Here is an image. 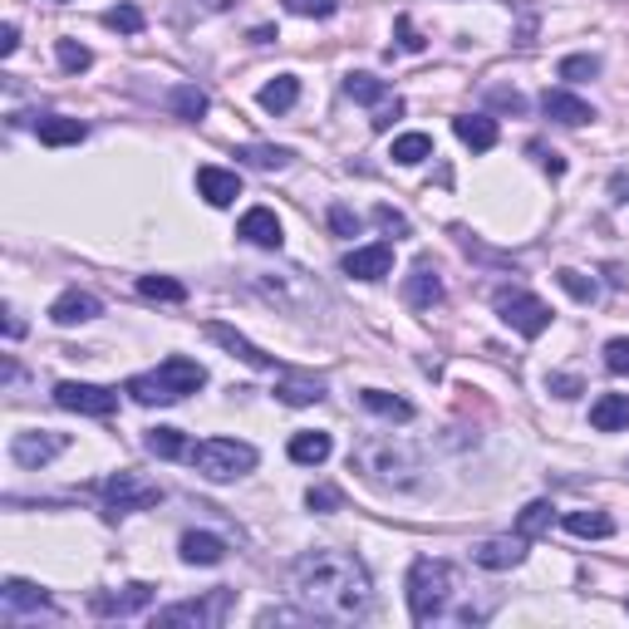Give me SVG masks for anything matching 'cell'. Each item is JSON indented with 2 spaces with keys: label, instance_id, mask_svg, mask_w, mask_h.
<instances>
[{
  "label": "cell",
  "instance_id": "9c48e42d",
  "mask_svg": "<svg viewBox=\"0 0 629 629\" xmlns=\"http://www.w3.org/2000/svg\"><path fill=\"white\" fill-rule=\"evenodd\" d=\"M55 403L69 413H84V418H108L118 408V389L108 383H84V379H64L55 383Z\"/></svg>",
  "mask_w": 629,
  "mask_h": 629
},
{
  "label": "cell",
  "instance_id": "7dc6e473",
  "mask_svg": "<svg viewBox=\"0 0 629 629\" xmlns=\"http://www.w3.org/2000/svg\"><path fill=\"white\" fill-rule=\"evenodd\" d=\"M487 104H491V108H507V114H526V98H521L517 88H491Z\"/></svg>",
  "mask_w": 629,
  "mask_h": 629
},
{
  "label": "cell",
  "instance_id": "5bb4252c",
  "mask_svg": "<svg viewBox=\"0 0 629 629\" xmlns=\"http://www.w3.org/2000/svg\"><path fill=\"white\" fill-rule=\"evenodd\" d=\"M344 275H354V281H383V275H393V246L389 241L354 246L344 256Z\"/></svg>",
  "mask_w": 629,
  "mask_h": 629
},
{
  "label": "cell",
  "instance_id": "4316f807",
  "mask_svg": "<svg viewBox=\"0 0 629 629\" xmlns=\"http://www.w3.org/2000/svg\"><path fill=\"white\" fill-rule=\"evenodd\" d=\"M330 432H295L290 438V462H300V467H320V462H330Z\"/></svg>",
  "mask_w": 629,
  "mask_h": 629
},
{
  "label": "cell",
  "instance_id": "ab89813d",
  "mask_svg": "<svg viewBox=\"0 0 629 629\" xmlns=\"http://www.w3.org/2000/svg\"><path fill=\"white\" fill-rule=\"evenodd\" d=\"M556 281H560V290H566L570 300H580V305H590L600 295L595 281H590V275H580V271H570V265H566V271H556Z\"/></svg>",
  "mask_w": 629,
  "mask_h": 629
},
{
  "label": "cell",
  "instance_id": "d6986e66",
  "mask_svg": "<svg viewBox=\"0 0 629 629\" xmlns=\"http://www.w3.org/2000/svg\"><path fill=\"white\" fill-rule=\"evenodd\" d=\"M403 300H408L413 310H432V305L442 300V281L428 261H418L408 275H403Z\"/></svg>",
  "mask_w": 629,
  "mask_h": 629
},
{
  "label": "cell",
  "instance_id": "5b68a950",
  "mask_svg": "<svg viewBox=\"0 0 629 629\" xmlns=\"http://www.w3.org/2000/svg\"><path fill=\"white\" fill-rule=\"evenodd\" d=\"M187 462H192L206 482H232V477H246L261 458H256V448L241 438H202L187 448Z\"/></svg>",
  "mask_w": 629,
  "mask_h": 629
},
{
  "label": "cell",
  "instance_id": "ac0fdd59",
  "mask_svg": "<svg viewBox=\"0 0 629 629\" xmlns=\"http://www.w3.org/2000/svg\"><path fill=\"white\" fill-rule=\"evenodd\" d=\"M104 314V305H98V295H88V290H64V295H55V305H49V320L55 324H84V320H98Z\"/></svg>",
  "mask_w": 629,
  "mask_h": 629
},
{
  "label": "cell",
  "instance_id": "30bf717a",
  "mask_svg": "<svg viewBox=\"0 0 629 629\" xmlns=\"http://www.w3.org/2000/svg\"><path fill=\"white\" fill-rule=\"evenodd\" d=\"M153 595H157V585L133 580V585H123V590H94L88 609H94L98 619H123V615H138V609L153 605Z\"/></svg>",
  "mask_w": 629,
  "mask_h": 629
},
{
  "label": "cell",
  "instance_id": "4dcf8cb0",
  "mask_svg": "<svg viewBox=\"0 0 629 629\" xmlns=\"http://www.w3.org/2000/svg\"><path fill=\"white\" fill-rule=\"evenodd\" d=\"M344 94L354 98V104H369V108H379V104H389V84H383L379 74H349L344 79Z\"/></svg>",
  "mask_w": 629,
  "mask_h": 629
},
{
  "label": "cell",
  "instance_id": "f907efd6",
  "mask_svg": "<svg viewBox=\"0 0 629 629\" xmlns=\"http://www.w3.org/2000/svg\"><path fill=\"white\" fill-rule=\"evenodd\" d=\"M373 216H379V226H389V232H408V222H403V216L399 212H393V206H379V212H373Z\"/></svg>",
  "mask_w": 629,
  "mask_h": 629
},
{
  "label": "cell",
  "instance_id": "f1b7e54d",
  "mask_svg": "<svg viewBox=\"0 0 629 629\" xmlns=\"http://www.w3.org/2000/svg\"><path fill=\"white\" fill-rule=\"evenodd\" d=\"M359 403H364L369 413H379V418H393V423H408V418H413V403H408V399H399V393L364 389V393H359Z\"/></svg>",
  "mask_w": 629,
  "mask_h": 629
},
{
  "label": "cell",
  "instance_id": "7c38bea8",
  "mask_svg": "<svg viewBox=\"0 0 629 629\" xmlns=\"http://www.w3.org/2000/svg\"><path fill=\"white\" fill-rule=\"evenodd\" d=\"M0 605H5L10 619H20V615H55V600H49L35 580H20V575H10L5 585H0Z\"/></svg>",
  "mask_w": 629,
  "mask_h": 629
},
{
  "label": "cell",
  "instance_id": "bcb514c9",
  "mask_svg": "<svg viewBox=\"0 0 629 629\" xmlns=\"http://www.w3.org/2000/svg\"><path fill=\"white\" fill-rule=\"evenodd\" d=\"M393 29H399V45L408 49V55H418V49L428 45V39H423L418 29H413V15H399V20H393Z\"/></svg>",
  "mask_w": 629,
  "mask_h": 629
},
{
  "label": "cell",
  "instance_id": "d590c367",
  "mask_svg": "<svg viewBox=\"0 0 629 629\" xmlns=\"http://www.w3.org/2000/svg\"><path fill=\"white\" fill-rule=\"evenodd\" d=\"M550 521H556V507H550V501H526L517 517V531L521 536H536V531H546Z\"/></svg>",
  "mask_w": 629,
  "mask_h": 629
},
{
  "label": "cell",
  "instance_id": "1f68e13d",
  "mask_svg": "<svg viewBox=\"0 0 629 629\" xmlns=\"http://www.w3.org/2000/svg\"><path fill=\"white\" fill-rule=\"evenodd\" d=\"M393 163L399 167H418V163H428L432 157V138L428 133H399L393 138Z\"/></svg>",
  "mask_w": 629,
  "mask_h": 629
},
{
  "label": "cell",
  "instance_id": "9a60e30c",
  "mask_svg": "<svg viewBox=\"0 0 629 629\" xmlns=\"http://www.w3.org/2000/svg\"><path fill=\"white\" fill-rule=\"evenodd\" d=\"M541 114L556 118V123H566V128L595 123V108H590L580 94H570V88H546V94H541Z\"/></svg>",
  "mask_w": 629,
  "mask_h": 629
},
{
  "label": "cell",
  "instance_id": "681fc988",
  "mask_svg": "<svg viewBox=\"0 0 629 629\" xmlns=\"http://www.w3.org/2000/svg\"><path fill=\"white\" fill-rule=\"evenodd\" d=\"M399 114H403V104H399V98H389V104H379V114H373V128H389Z\"/></svg>",
  "mask_w": 629,
  "mask_h": 629
},
{
  "label": "cell",
  "instance_id": "7bdbcfd3",
  "mask_svg": "<svg viewBox=\"0 0 629 629\" xmlns=\"http://www.w3.org/2000/svg\"><path fill=\"white\" fill-rule=\"evenodd\" d=\"M305 507H310V511H340L344 497L334 487H310V491H305Z\"/></svg>",
  "mask_w": 629,
  "mask_h": 629
},
{
  "label": "cell",
  "instance_id": "52a82bcc",
  "mask_svg": "<svg viewBox=\"0 0 629 629\" xmlns=\"http://www.w3.org/2000/svg\"><path fill=\"white\" fill-rule=\"evenodd\" d=\"M497 314H501V324H511V330L521 334V340H536V334L550 330V305L531 290H501Z\"/></svg>",
  "mask_w": 629,
  "mask_h": 629
},
{
  "label": "cell",
  "instance_id": "f5cc1de1",
  "mask_svg": "<svg viewBox=\"0 0 629 629\" xmlns=\"http://www.w3.org/2000/svg\"><path fill=\"white\" fill-rule=\"evenodd\" d=\"M541 167H546L550 177H560V173H566V157H560V153H541Z\"/></svg>",
  "mask_w": 629,
  "mask_h": 629
},
{
  "label": "cell",
  "instance_id": "ffe728a7",
  "mask_svg": "<svg viewBox=\"0 0 629 629\" xmlns=\"http://www.w3.org/2000/svg\"><path fill=\"white\" fill-rule=\"evenodd\" d=\"M197 192L206 197V206H232L241 197V177L226 167H197Z\"/></svg>",
  "mask_w": 629,
  "mask_h": 629
},
{
  "label": "cell",
  "instance_id": "60d3db41",
  "mask_svg": "<svg viewBox=\"0 0 629 629\" xmlns=\"http://www.w3.org/2000/svg\"><path fill=\"white\" fill-rule=\"evenodd\" d=\"M290 15H305V20H330L340 15V0H285Z\"/></svg>",
  "mask_w": 629,
  "mask_h": 629
},
{
  "label": "cell",
  "instance_id": "7402d4cb",
  "mask_svg": "<svg viewBox=\"0 0 629 629\" xmlns=\"http://www.w3.org/2000/svg\"><path fill=\"white\" fill-rule=\"evenodd\" d=\"M35 133H39V143H45V147H69V143H84L88 123L64 118V114H39L35 118Z\"/></svg>",
  "mask_w": 629,
  "mask_h": 629
},
{
  "label": "cell",
  "instance_id": "836d02e7",
  "mask_svg": "<svg viewBox=\"0 0 629 629\" xmlns=\"http://www.w3.org/2000/svg\"><path fill=\"white\" fill-rule=\"evenodd\" d=\"M173 114L177 118H187V123H202V114H206V94L197 84H177L173 88Z\"/></svg>",
  "mask_w": 629,
  "mask_h": 629
},
{
  "label": "cell",
  "instance_id": "6f0895ef",
  "mask_svg": "<svg viewBox=\"0 0 629 629\" xmlns=\"http://www.w3.org/2000/svg\"><path fill=\"white\" fill-rule=\"evenodd\" d=\"M202 5H206V10H232L236 0H202Z\"/></svg>",
  "mask_w": 629,
  "mask_h": 629
},
{
  "label": "cell",
  "instance_id": "ee69618b",
  "mask_svg": "<svg viewBox=\"0 0 629 629\" xmlns=\"http://www.w3.org/2000/svg\"><path fill=\"white\" fill-rule=\"evenodd\" d=\"M546 389L556 393V399H580V393H585V383H580L575 373H550V379H546Z\"/></svg>",
  "mask_w": 629,
  "mask_h": 629
},
{
  "label": "cell",
  "instance_id": "74e56055",
  "mask_svg": "<svg viewBox=\"0 0 629 629\" xmlns=\"http://www.w3.org/2000/svg\"><path fill=\"white\" fill-rule=\"evenodd\" d=\"M104 25L118 29V35H143V10L128 5V0H123V5H114V10L104 15Z\"/></svg>",
  "mask_w": 629,
  "mask_h": 629
},
{
  "label": "cell",
  "instance_id": "db71d44e",
  "mask_svg": "<svg viewBox=\"0 0 629 629\" xmlns=\"http://www.w3.org/2000/svg\"><path fill=\"white\" fill-rule=\"evenodd\" d=\"M5 334H10V340H20V334H25V320H20L15 310H5Z\"/></svg>",
  "mask_w": 629,
  "mask_h": 629
},
{
  "label": "cell",
  "instance_id": "e0dca14e",
  "mask_svg": "<svg viewBox=\"0 0 629 629\" xmlns=\"http://www.w3.org/2000/svg\"><path fill=\"white\" fill-rule=\"evenodd\" d=\"M206 340H212V344H222V349H226V354H236V359H246V364H251V369H275V359H271V354H265V349H256V344L246 340L241 330H232V324H222V320H212V324H206Z\"/></svg>",
  "mask_w": 629,
  "mask_h": 629
},
{
  "label": "cell",
  "instance_id": "603a6c76",
  "mask_svg": "<svg viewBox=\"0 0 629 629\" xmlns=\"http://www.w3.org/2000/svg\"><path fill=\"white\" fill-rule=\"evenodd\" d=\"M275 399L290 403V408H310V403L324 399V379H314V373H281L275 379Z\"/></svg>",
  "mask_w": 629,
  "mask_h": 629
},
{
  "label": "cell",
  "instance_id": "4fadbf2b",
  "mask_svg": "<svg viewBox=\"0 0 629 629\" xmlns=\"http://www.w3.org/2000/svg\"><path fill=\"white\" fill-rule=\"evenodd\" d=\"M526 541L531 536H487V541H477L472 546V566H482V570H511V566H521L526 560Z\"/></svg>",
  "mask_w": 629,
  "mask_h": 629
},
{
  "label": "cell",
  "instance_id": "2e32d148",
  "mask_svg": "<svg viewBox=\"0 0 629 629\" xmlns=\"http://www.w3.org/2000/svg\"><path fill=\"white\" fill-rule=\"evenodd\" d=\"M236 236L251 246H261V251H281L285 232H281V216L271 212V206H251V212L241 216V226H236Z\"/></svg>",
  "mask_w": 629,
  "mask_h": 629
},
{
  "label": "cell",
  "instance_id": "3957f363",
  "mask_svg": "<svg viewBox=\"0 0 629 629\" xmlns=\"http://www.w3.org/2000/svg\"><path fill=\"white\" fill-rule=\"evenodd\" d=\"M206 383V369L197 359H182V354H173V359H163L157 369L147 373H133V379L123 383V393L133 403H143V408H157V403H182L187 393H197Z\"/></svg>",
  "mask_w": 629,
  "mask_h": 629
},
{
  "label": "cell",
  "instance_id": "9f6ffc18",
  "mask_svg": "<svg viewBox=\"0 0 629 629\" xmlns=\"http://www.w3.org/2000/svg\"><path fill=\"white\" fill-rule=\"evenodd\" d=\"M619 192V202H625V192H629V173H615V182H609Z\"/></svg>",
  "mask_w": 629,
  "mask_h": 629
},
{
  "label": "cell",
  "instance_id": "d4e9b609",
  "mask_svg": "<svg viewBox=\"0 0 629 629\" xmlns=\"http://www.w3.org/2000/svg\"><path fill=\"white\" fill-rule=\"evenodd\" d=\"M452 133H458L472 153H487V147H497V123H491L487 114H458V118H452Z\"/></svg>",
  "mask_w": 629,
  "mask_h": 629
},
{
  "label": "cell",
  "instance_id": "7a4b0ae2",
  "mask_svg": "<svg viewBox=\"0 0 629 629\" xmlns=\"http://www.w3.org/2000/svg\"><path fill=\"white\" fill-rule=\"evenodd\" d=\"M349 467L379 491L423 487V452L399 432H364L349 448Z\"/></svg>",
  "mask_w": 629,
  "mask_h": 629
},
{
  "label": "cell",
  "instance_id": "277c9868",
  "mask_svg": "<svg viewBox=\"0 0 629 629\" xmlns=\"http://www.w3.org/2000/svg\"><path fill=\"white\" fill-rule=\"evenodd\" d=\"M408 615H413V625H432V619L448 609V600H452V566L448 560H413L408 566Z\"/></svg>",
  "mask_w": 629,
  "mask_h": 629
},
{
  "label": "cell",
  "instance_id": "8992f818",
  "mask_svg": "<svg viewBox=\"0 0 629 629\" xmlns=\"http://www.w3.org/2000/svg\"><path fill=\"white\" fill-rule=\"evenodd\" d=\"M163 501V487L147 477H138V472H114V477L104 482V507H108V521L128 517V511H147Z\"/></svg>",
  "mask_w": 629,
  "mask_h": 629
},
{
  "label": "cell",
  "instance_id": "cb8c5ba5",
  "mask_svg": "<svg viewBox=\"0 0 629 629\" xmlns=\"http://www.w3.org/2000/svg\"><path fill=\"white\" fill-rule=\"evenodd\" d=\"M590 428L595 432H625L629 428V393H600L590 403Z\"/></svg>",
  "mask_w": 629,
  "mask_h": 629
},
{
  "label": "cell",
  "instance_id": "f35d334b",
  "mask_svg": "<svg viewBox=\"0 0 629 629\" xmlns=\"http://www.w3.org/2000/svg\"><path fill=\"white\" fill-rule=\"evenodd\" d=\"M600 74V55H566L560 59V79H570V84H585V79Z\"/></svg>",
  "mask_w": 629,
  "mask_h": 629
},
{
  "label": "cell",
  "instance_id": "f6af8a7d",
  "mask_svg": "<svg viewBox=\"0 0 629 629\" xmlns=\"http://www.w3.org/2000/svg\"><path fill=\"white\" fill-rule=\"evenodd\" d=\"M605 369L609 373H629V340H609L605 344Z\"/></svg>",
  "mask_w": 629,
  "mask_h": 629
},
{
  "label": "cell",
  "instance_id": "11a10c76",
  "mask_svg": "<svg viewBox=\"0 0 629 629\" xmlns=\"http://www.w3.org/2000/svg\"><path fill=\"white\" fill-rule=\"evenodd\" d=\"M271 39H275L271 25H256V29H251V45H271Z\"/></svg>",
  "mask_w": 629,
  "mask_h": 629
},
{
  "label": "cell",
  "instance_id": "8d00e7d4",
  "mask_svg": "<svg viewBox=\"0 0 629 629\" xmlns=\"http://www.w3.org/2000/svg\"><path fill=\"white\" fill-rule=\"evenodd\" d=\"M55 59H59V69H69V74H84V69L94 64L88 45H79V39H55Z\"/></svg>",
  "mask_w": 629,
  "mask_h": 629
},
{
  "label": "cell",
  "instance_id": "8fae6325",
  "mask_svg": "<svg viewBox=\"0 0 629 629\" xmlns=\"http://www.w3.org/2000/svg\"><path fill=\"white\" fill-rule=\"evenodd\" d=\"M64 448H69L64 432H45V428L39 432L29 428V432H15V438H10V458H15L20 467H29V472H39L45 462H55Z\"/></svg>",
  "mask_w": 629,
  "mask_h": 629
},
{
  "label": "cell",
  "instance_id": "816d5d0a",
  "mask_svg": "<svg viewBox=\"0 0 629 629\" xmlns=\"http://www.w3.org/2000/svg\"><path fill=\"white\" fill-rule=\"evenodd\" d=\"M15 49H20V29H15V25H5V29H0V59H10Z\"/></svg>",
  "mask_w": 629,
  "mask_h": 629
},
{
  "label": "cell",
  "instance_id": "f546056e",
  "mask_svg": "<svg viewBox=\"0 0 629 629\" xmlns=\"http://www.w3.org/2000/svg\"><path fill=\"white\" fill-rule=\"evenodd\" d=\"M566 531L570 536H585V541H605L615 536V521L605 511H566Z\"/></svg>",
  "mask_w": 629,
  "mask_h": 629
},
{
  "label": "cell",
  "instance_id": "680465c9",
  "mask_svg": "<svg viewBox=\"0 0 629 629\" xmlns=\"http://www.w3.org/2000/svg\"><path fill=\"white\" fill-rule=\"evenodd\" d=\"M59 5H64V0H59Z\"/></svg>",
  "mask_w": 629,
  "mask_h": 629
},
{
  "label": "cell",
  "instance_id": "44dd1931",
  "mask_svg": "<svg viewBox=\"0 0 629 629\" xmlns=\"http://www.w3.org/2000/svg\"><path fill=\"white\" fill-rule=\"evenodd\" d=\"M177 556H182L187 566H222V560H226V541L212 536V531H187V536L177 541Z\"/></svg>",
  "mask_w": 629,
  "mask_h": 629
},
{
  "label": "cell",
  "instance_id": "ba28073f",
  "mask_svg": "<svg viewBox=\"0 0 629 629\" xmlns=\"http://www.w3.org/2000/svg\"><path fill=\"white\" fill-rule=\"evenodd\" d=\"M222 615H226V590H212L202 600H177V605L157 609L153 625L157 629H212L222 625Z\"/></svg>",
  "mask_w": 629,
  "mask_h": 629
},
{
  "label": "cell",
  "instance_id": "83f0119b",
  "mask_svg": "<svg viewBox=\"0 0 629 629\" xmlns=\"http://www.w3.org/2000/svg\"><path fill=\"white\" fill-rule=\"evenodd\" d=\"M295 98H300V79H295V74H275L271 84L261 88V108H265V114H290Z\"/></svg>",
  "mask_w": 629,
  "mask_h": 629
},
{
  "label": "cell",
  "instance_id": "6da1fadb",
  "mask_svg": "<svg viewBox=\"0 0 629 629\" xmlns=\"http://www.w3.org/2000/svg\"><path fill=\"white\" fill-rule=\"evenodd\" d=\"M290 600L314 625H354V619H364L373 605V580L354 550L314 546L295 560Z\"/></svg>",
  "mask_w": 629,
  "mask_h": 629
},
{
  "label": "cell",
  "instance_id": "c3c4849f",
  "mask_svg": "<svg viewBox=\"0 0 629 629\" xmlns=\"http://www.w3.org/2000/svg\"><path fill=\"white\" fill-rule=\"evenodd\" d=\"M330 226H334L340 236H359V216H354L349 206H340V202L330 206Z\"/></svg>",
  "mask_w": 629,
  "mask_h": 629
},
{
  "label": "cell",
  "instance_id": "b9f144b4",
  "mask_svg": "<svg viewBox=\"0 0 629 629\" xmlns=\"http://www.w3.org/2000/svg\"><path fill=\"white\" fill-rule=\"evenodd\" d=\"M256 625H314V619L295 605V609H261V615H256Z\"/></svg>",
  "mask_w": 629,
  "mask_h": 629
},
{
  "label": "cell",
  "instance_id": "e575fe53",
  "mask_svg": "<svg viewBox=\"0 0 629 629\" xmlns=\"http://www.w3.org/2000/svg\"><path fill=\"white\" fill-rule=\"evenodd\" d=\"M138 295H147V300H187V285L173 281V275H138Z\"/></svg>",
  "mask_w": 629,
  "mask_h": 629
},
{
  "label": "cell",
  "instance_id": "484cf974",
  "mask_svg": "<svg viewBox=\"0 0 629 629\" xmlns=\"http://www.w3.org/2000/svg\"><path fill=\"white\" fill-rule=\"evenodd\" d=\"M236 157H241L246 167H261V173H281V167L295 163V153L281 143H246V147H236Z\"/></svg>",
  "mask_w": 629,
  "mask_h": 629
},
{
  "label": "cell",
  "instance_id": "d6a6232c",
  "mask_svg": "<svg viewBox=\"0 0 629 629\" xmlns=\"http://www.w3.org/2000/svg\"><path fill=\"white\" fill-rule=\"evenodd\" d=\"M147 452H153V458H163V462H173V458H187V448H192V442L182 438V432L177 428H147Z\"/></svg>",
  "mask_w": 629,
  "mask_h": 629
}]
</instances>
